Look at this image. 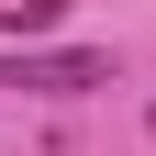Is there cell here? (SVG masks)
<instances>
[{
	"label": "cell",
	"mask_w": 156,
	"mask_h": 156,
	"mask_svg": "<svg viewBox=\"0 0 156 156\" xmlns=\"http://www.w3.org/2000/svg\"><path fill=\"white\" fill-rule=\"evenodd\" d=\"M112 56L101 45H45V56H0V89H34V101H78V89H101Z\"/></svg>",
	"instance_id": "6da1fadb"
},
{
	"label": "cell",
	"mask_w": 156,
	"mask_h": 156,
	"mask_svg": "<svg viewBox=\"0 0 156 156\" xmlns=\"http://www.w3.org/2000/svg\"><path fill=\"white\" fill-rule=\"evenodd\" d=\"M56 23H67V0H23V11H0V34H23V45H34V34H56Z\"/></svg>",
	"instance_id": "7a4b0ae2"
},
{
	"label": "cell",
	"mask_w": 156,
	"mask_h": 156,
	"mask_svg": "<svg viewBox=\"0 0 156 156\" xmlns=\"http://www.w3.org/2000/svg\"><path fill=\"white\" fill-rule=\"evenodd\" d=\"M145 123H156V112H145Z\"/></svg>",
	"instance_id": "3957f363"
}]
</instances>
